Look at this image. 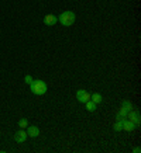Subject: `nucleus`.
<instances>
[{
    "instance_id": "nucleus-3",
    "label": "nucleus",
    "mask_w": 141,
    "mask_h": 153,
    "mask_svg": "<svg viewBox=\"0 0 141 153\" xmlns=\"http://www.w3.org/2000/svg\"><path fill=\"white\" fill-rule=\"evenodd\" d=\"M27 138H28L27 132H26V131H23V129L17 131V132L14 134V140H16L17 143H24V142L27 140Z\"/></svg>"
},
{
    "instance_id": "nucleus-12",
    "label": "nucleus",
    "mask_w": 141,
    "mask_h": 153,
    "mask_svg": "<svg viewBox=\"0 0 141 153\" xmlns=\"http://www.w3.org/2000/svg\"><path fill=\"white\" fill-rule=\"evenodd\" d=\"M122 107H123V108H126L127 111H131V110H133V104L128 101V100H123V101H122Z\"/></svg>"
},
{
    "instance_id": "nucleus-16",
    "label": "nucleus",
    "mask_w": 141,
    "mask_h": 153,
    "mask_svg": "<svg viewBox=\"0 0 141 153\" xmlns=\"http://www.w3.org/2000/svg\"><path fill=\"white\" fill-rule=\"evenodd\" d=\"M133 152H134V153H140L141 152V148H136L134 150H133Z\"/></svg>"
},
{
    "instance_id": "nucleus-5",
    "label": "nucleus",
    "mask_w": 141,
    "mask_h": 153,
    "mask_svg": "<svg viewBox=\"0 0 141 153\" xmlns=\"http://www.w3.org/2000/svg\"><path fill=\"white\" fill-rule=\"evenodd\" d=\"M127 118L131 121L133 124H136V126L137 125H140V121H141V118H140V114H138V111H128V114H127Z\"/></svg>"
},
{
    "instance_id": "nucleus-15",
    "label": "nucleus",
    "mask_w": 141,
    "mask_h": 153,
    "mask_svg": "<svg viewBox=\"0 0 141 153\" xmlns=\"http://www.w3.org/2000/svg\"><path fill=\"white\" fill-rule=\"evenodd\" d=\"M33 77H31V76H30V74H27V76H26V77H24V82H26V83L28 84V86H30V84L33 83Z\"/></svg>"
},
{
    "instance_id": "nucleus-13",
    "label": "nucleus",
    "mask_w": 141,
    "mask_h": 153,
    "mask_svg": "<svg viewBox=\"0 0 141 153\" xmlns=\"http://www.w3.org/2000/svg\"><path fill=\"white\" fill-rule=\"evenodd\" d=\"M113 129L116 131V132L123 131V120H117V122H116V124H114V126H113Z\"/></svg>"
},
{
    "instance_id": "nucleus-2",
    "label": "nucleus",
    "mask_w": 141,
    "mask_h": 153,
    "mask_svg": "<svg viewBox=\"0 0 141 153\" xmlns=\"http://www.w3.org/2000/svg\"><path fill=\"white\" fill-rule=\"evenodd\" d=\"M76 20V16L74 11H70V10H66V11H64V13L58 17V21L64 25V27H70V25H74V23H75Z\"/></svg>"
},
{
    "instance_id": "nucleus-10",
    "label": "nucleus",
    "mask_w": 141,
    "mask_h": 153,
    "mask_svg": "<svg viewBox=\"0 0 141 153\" xmlns=\"http://www.w3.org/2000/svg\"><path fill=\"white\" fill-rule=\"evenodd\" d=\"M90 100H92L93 102H96V104H100L103 98H102V96H100L99 93H93V94H90Z\"/></svg>"
},
{
    "instance_id": "nucleus-7",
    "label": "nucleus",
    "mask_w": 141,
    "mask_h": 153,
    "mask_svg": "<svg viewBox=\"0 0 141 153\" xmlns=\"http://www.w3.org/2000/svg\"><path fill=\"white\" fill-rule=\"evenodd\" d=\"M27 135L28 136H31V138H37L38 135H40V128L38 126H35V125H30V126H27Z\"/></svg>"
},
{
    "instance_id": "nucleus-6",
    "label": "nucleus",
    "mask_w": 141,
    "mask_h": 153,
    "mask_svg": "<svg viewBox=\"0 0 141 153\" xmlns=\"http://www.w3.org/2000/svg\"><path fill=\"white\" fill-rule=\"evenodd\" d=\"M58 23V17H55L54 14H47L45 17H44V24L47 25V27H52V25H55Z\"/></svg>"
},
{
    "instance_id": "nucleus-8",
    "label": "nucleus",
    "mask_w": 141,
    "mask_h": 153,
    "mask_svg": "<svg viewBox=\"0 0 141 153\" xmlns=\"http://www.w3.org/2000/svg\"><path fill=\"white\" fill-rule=\"evenodd\" d=\"M136 129V124H133L130 120H123V131H127V132H131V131Z\"/></svg>"
},
{
    "instance_id": "nucleus-4",
    "label": "nucleus",
    "mask_w": 141,
    "mask_h": 153,
    "mask_svg": "<svg viewBox=\"0 0 141 153\" xmlns=\"http://www.w3.org/2000/svg\"><path fill=\"white\" fill-rule=\"evenodd\" d=\"M76 98H78V101L79 102H86L90 100V94L88 91H85V90H78L76 91Z\"/></svg>"
},
{
    "instance_id": "nucleus-9",
    "label": "nucleus",
    "mask_w": 141,
    "mask_h": 153,
    "mask_svg": "<svg viewBox=\"0 0 141 153\" xmlns=\"http://www.w3.org/2000/svg\"><path fill=\"white\" fill-rule=\"evenodd\" d=\"M85 107H86V110H88L89 112H93V111H96V107H98V104H96V102H93L92 100H89V101L85 102Z\"/></svg>"
},
{
    "instance_id": "nucleus-1",
    "label": "nucleus",
    "mask_w": 141,
    "mask_h": 153,
    "mask_svg": "<svg viewBox=\"0 0 141 153\" xmlns=\"http://www.w3.org/2000/svg\"><path fill=\"white\" fill-rule=\"evenodd\" d=\"M30 88H31V93L35 96H44L48 90L47 83L42 80H33V83L30 84Z\"/></svg>"
},
{
    "instance_id": "nucleus-14",
    "label": "nucleus",
    "mask_w": 141,
    "mask_h": 153,
    "mask_svg": "<svg viewBox=\"0 0 141 153\" xmlns=\"http://www.w3.org/2000/svg\"><path fill=\"white\" fill-rule=\"evenodd\" d=\"M19 126H20V129H24V128H27V126H28L27 118H21V120L19 121Z\"/></svg>"
},
{
    "instance_id": "nucleus-11",
    "label": "nucleus",
    "mask_w": 141,
    "mask_h": 153,
    "mask_svg": "<svg viewBox=\"0 0 141 153\" xmlns=\"http://www.w3.org/2000/svg\"><path fill=\"white\" fill-rule=\"evenodd\" d=\"M127 114H128V111H127L126 108H120L117 112V120H124V118H127Z\"/></svg>"
}]
</instances>
